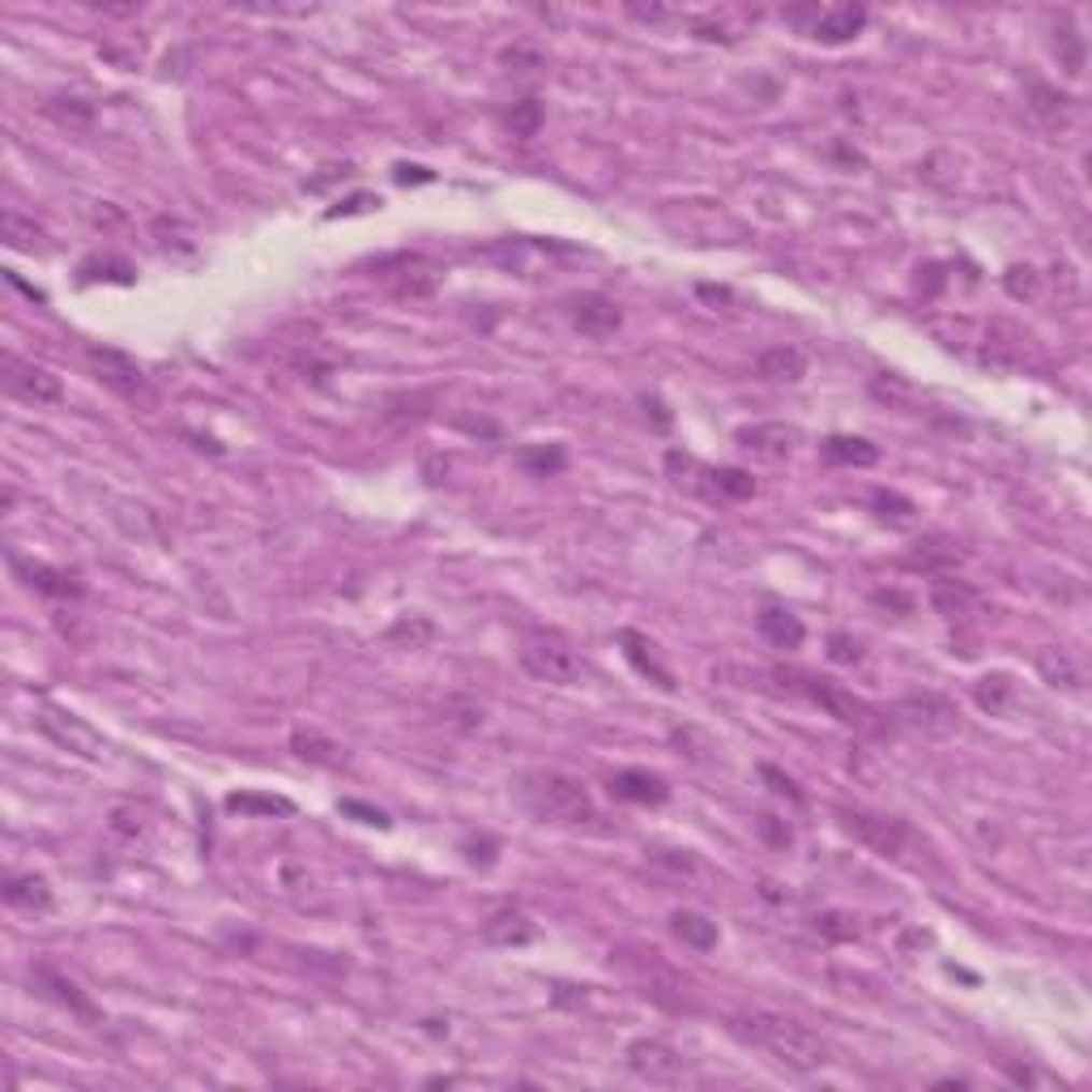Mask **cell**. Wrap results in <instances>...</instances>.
<instances>
[{
	"instance_id": "603a6c76",
	"label": "cell",
	"mask_w": 1092,
	"mask_h": 1092,
	"mask_svg": "<svg viewBox=\"0 0 1092 1092\" xmlns=\"http://www.w3.org/2000/svg\"><path fill=\"white\" fill-rule=\"evenodd\" d=\"M755 371H760L764 380H785V384H794V380L807 375V355H803L798 346H772V351H764V355L755 359Z\"/></svg>"
},
{
	"instance_id": "9c48e42d",
	"label": "cell",
	"mask_w": 1092,
	"mask_h": 1092,
	"mask_svg": "<svg viewBox=\"0 0 1092 1092\" xmlns=\"http://www.w3.org/2000/svg\"><path fill=\"white\" fill-rule=\"evenodd\" d=\"M892 722L918 729L926 738H948L961 729V713L948 696H935V692H922V696H905L896 709H892Z\"/></svg>"
},
{
	"instance_id": "5b68a950",
	"label": "cell",
	"mask_w": 1092,
	"mask_h": 1092,
	"mask_svg": "<svg viewBox=\"0 0 1092 1092\" xmlns=\"http://www.w3.org/2000/svg\"><path fill=\"white\" fill-rule=\"evenodd\" d=\"M785 22L798 26L807 39L850 43L866 26V9L862 4H794V9H785Z\"/></svg>"
},
{
	"instance_id": "9a60e30c",
	"label": "cell",
	"mask_w": 1092,
	"mask_h": 1092,
	"mask_svg": "<svg viewBox=\"0 0 1092 1092\" xmlns=\"http://www.w3.org/2000/svg\"><path fill=\"white\" fill-rule=\"evenodd\" d=\"M572 321L585 338H610L623 325V312L607 295H581V299H572Z\"/></svg>"
},
{
	"instance_id": "ee69618b",
	"label": "cell",
	"mask_w": 1092,
	"mask_h": 1092,
	"mask_svg": "<svg viewBox=\"0 0 1092 1092\" xmlns=\"http://www.w3.org/2000/svg\"><path fill=\"white\" fill-rule=\"evenodd\" d=\"M1033 286H1037V278H1033V269H1029V265H1024V269L1016 265V269L1007 273V290H1011V299H1029V295H1033Z\"/></svg>"
},
{
	"instance_id": "7402d4cb",
	"label": "cell",
	"mask_w": 1092,
	"mask_h": 1092,
	"mask_svg": "<svg viewBox=\"0 0 1092 1092\" xmlns=\"http://www.w3.org/2000/svg\"><path fill=\"white\" fill-rule=\"evenodd\" d=\"M670 931H675V939H683L692 952H713V948H718V922H709V918L696 913V909H679V913L670 918Z\"/></svg>"
},
{
	"instance_id": "f546056e",
	"label": "cell",
	"mask_w": 1092,
	"mask_h": 1092,
	"mask_svg": "<svg viewBox=\"0 0 1092 1092\" xmlns=\"http://www.w3.org/2000/svg\"><path fill=\"white\" fill-rule=\"evenodd\" d=\"M870 508H875V516L879 521H888V525H896V529H909L913 521H918V504L913 499H905V495H896V491H870Z\"/></svg>"
},
{
	"instance_id": "52a82bcc",
	"label": "cell",
	"mask_w": 1092,
	"mask_h": 1092,
	"mask_svg": "<svg viewBox=\"0 0 1092 1092\" xmlns=\"http://www.w3.org/2000/svg\"><path fill=\"white\" fill-rule=\"evenodd\" d=\"M86 364H90V371H95V375H99V380H103L116 397H124L128 406H154V401H158V393H154L150 375L132 364L124 351H112V346H86Z\"/></svg>"
},
{
	"instance_id": "2e32d148",
	"label": "cell",
	"mask_w": 1092,
	"mask_h": 1092,
	"mask_svg": "<svg viewBox=\"0 0 1092 1092\" xmlns=\"http://www.w3.org/2000/svg\"><path fill=\"white\" fill-rule=\"evenodd\" d=\"M961 559H965V551H961L952 538H944V534H926V538H922V542H913V551L905 555V564H909V568L931 572V577L952 572Z\"/></svg>"
},
{
	"instance_id": "ba28073f",
	"label": "cell",
	"mask_w": 1092,
	"mask_h": 1092,
	"mask_svg": "<svg viewBox=\"0 0 1092 1092\" xmlns=\"http://www.w3.org/2000/svg\"><path fill=\"white\" fill-rule=\"evenodd\" d=\"M0 384H4L9 397L26 401V406H60L65 401L60 375L47 371V367L30 364V359H22V355H4L0 359Z\"/></svg>"
},
{
	"instance_id": "4fadbf2b",
	"label": "cell",
	"mask_w": 1092,
	"mask_h": 1092,
	"mask_svg": "<svg viewBox=\"0 0 1092 1092\" xmlns=\"http://www.w3.org/2000/svg\"><path fill=\"white\" fill-rule=\"evenodd\" d=\"M610 798L619 803H640V807H662L670 798L666 777L649 772V768H623L610 777Z\"/></svg>"
},
{
	"instance_id": "4316f807",
	"label": "cell",
	"mask_w": 1092,
	"mask_h": 1092,
	"mask_svg": "<svg viewBox=\"0 0 1092 1092\" xmlns=\"http://www.w3.org/2000/svg\"><path fill=\"white\" fill-rule=\"evenodd\" d=\"M931 602L939 614H948V619H956V614H965L969 607H977V594H973L969 581H956V577H939L935 585H931Z\"/></svg>"
},
{
	"instance_id": "4dcf8cb0",
	"label": "cell",
	"mask_w": 1092,
	"mask_h": 1092,
	"mask_svg": "<svg viewBox=\"0 0 1092 1092\" xmlns=\"http://www.w3.org/2000/svg\"><path fill=\"white\" fill-rule=\"evenodd\" d=\"M0 240L17 247V252H34V247H43V231L34 227V218H22L17 210H4L0 214Z\"/></svg>"
},
{
	"instance_id": "8992f818",
	"label": "cell",
	"mask_w": 1092,
	"mask_h": 1092,
	"mask_svg": "<svg viewBox=\"0 0 1092 1092\" xmlns=\"http://www.w3.org/2000/svg\"><path fill=\"white\" fill-rule=\"evenodd\" d=\"M841 816V828L850 833L853 841H862L866 850L883 853V857H900V853L913 846V828L896 816H883V811H866V807H837Z\"/></svg>"
},
{
	"instance_id": "6da1fadb",
	"label": "cell",
	"mask_w": 1092,
	"mask_h": 1092,
	"mask_svg": "<svg viewBox=\"0 0 1092 1092\" xmlns=\"http://www.w3.org/2000/svg\"><path fill=\"white\" fill-rule=\"evenodd\" d=\"M729 1037L751 1046V1050H764L772 1063L790 1067V1072H820L833 1050L820 1033H811L807 1024L781 1016V1011H768V1007H747V1011H734L726 1020Z\"/></svg>"
},
{
	"instance_id": "74e56055",
	"label": "cell",
	"mask_w": 1092,
	"mask_h": 1092,
	"mask_svg": "<svg viewBox=\"0 0 1092 1092\" xmlns=\"http://www.w3.org/2000/svg\"><path fill=\"white\" fill-rule=\"evenodd\" d=\"M816 931H820L824 939H833V944H850V939H857V926H853L846 913H820V918H816Z\"/></svg>"
},
{
	"instance_id": "b9f144b4",
	"label": "cell",
	"mask_w": 1092,
	"mask_h": 1092,
	"mask_svg": "<svg viewBox=\"0 0 1092 1092\" xmlns=\"http://www.w3.org/2000/svg\"><path fill=\"white\" fill-rule=\"evenodd\" d=\"M351 175H355V167H351V162H334V167H325V175H312L303 188H308V193H325L329 184H338V180H351Z\"/></svg>"
},
{
	"instance_id": "c3c4849f",
	"label": "cell",
	"mask_w": 1092,
	"mask_h": 1092,
	"mask_svg": "<svg viewBox=\"0 0 1092 1092\" xmlns=\"http://www.w3.org/2000/svg\"><path fill=\"white\" fill-rule=\"evenodd\" d=\"M696 295H700V299H709V303H726L729 299L726 286H696Z\"/></svg>"
},
{
	"instance_id": "ac0fdd59",
	"label": "cell",
	"mask_w": 1092,
	"mask_h": 1092,
	"mask_svg": "<svg viewBox=\"0 0 1092 1092\" xmlns=\"http://www.w3.org/2000/svg\"><path fill=\"white\" fill-rule=\"evenodd\" d=\"M483 939L491 948H525L534 939V922L521 909H495L483 922Z\"/></svg>"
},
{
	"instance_id": "f6af8a7d",
	"label": "cell",
	"mask_w": 1092,
	"mask_h": 1092,
	"mask_svg": "<svg viewBox=\"0 0 1092 1092\" xmlns=\"http://www.w3.org/2000/svg\"><path fill=\"white\" fill-rule=\"evenodd\" d=\"M342 811H346V816H359L364 824L388 828V816H384V811H375V807H367V803H355V798H346V803H342Z\"/></svg>"
},
{
	"instance_id": "d4e9b609",
	"label": "cell",
	"mask_w": 1092,
	"mask_h": 1092,
	"mask_svg": "<svg viewBox=\"0 0 1092 1092\" xmlns=\"http://www.w3.org/2000/svg\"><path fill=\"white\" fill-rule=\"evenodd\" d=\"M824 462H833V466H875L879 449L862 436H828L824 440Z\"/></svg>"
},
{
	"instance_id": "e0dca14e",
	"label": "cell",
	"mask_w": 1092,
	"mask_h": 1092,
	"mask_svg": "<svg viewBox=\"0 0 1092 1092\" xmlns=\"http://www.w3.org/2000/svg\"><path fill=\"white\" fill-rule=\"evenodd\" d=\"M619 644H623L627 662H632V666H636V670H640L644 679H653V683H657L662 692H675V687H679V683H675V675H670V670H666V666L657 662V653H653L657 644H653L649 636H640V632L623 627V632H619Z\"/></svg>"
},
{
	"instance_id": "d590c367",
	"label": "cell",
	"mask_w": 1092,
	"mask_h": 1092,
	"mask_svg": "<svg viewBox=\"0 0 1092 1092\" xmlns=\"http://www.w3.org/2000/svg\"><path fill=\"white\" fill-rule=\"evenodd\" d=\"M542 120H547V112H542L538 99H521V103H512V112H508V128H512V137H521V141L538 137V132H542Z\"/></svg>"
},
{
	"instance_id": "7bdbcfd3",
	"label": "cell",
	"mask_w": 1092,
	"mask_h": 1092,
	"mask_svg": "<svg viewBox=\"0 0 1092 1092\" xmlns=\"http://www.w3.org/2000/svg\"><path fill=\"white\" fill-rule=\"evenodd\" d=\"M755 828H760V833H764V841H768V846H777V850H785V846L794 841V837H790V828H785L777 816H760V820H755Z\"/></svg>"
},
{
	"instance_id": "3957f363",
	"label": "cell",
	"mask_w": 1092,
	"mask_h": 1092,
	"mask_svg": "<svg viewBox=\"0 0 1092 1092\" xmlns=\"http://www.w3.org/2000/svg\"><path fill=\"white\" fill-rule=\"evenodd\" d=\"M521 798L538 820H555V824H590L598 816L590 790L568 772H542V768L525 772Z\"/></svg>"
},
{
	"instance_id": "f1b7e54d",
	"label": "cell",
	"mask_w": 1092,
	"mask_h": 1092,
	"mask_svg": "<svg viewBox=\"0 0 1092 1092\" xmlns=\"http://www.w3.org/2000/svg\"><path fill=\"white\" fill-rule=\"evenodd\" d=\"M436 282H440V273L427 265V260H419V256H401V282L393 286L401 299H423V295H431L436 290Z\"/></svg>"
},
{
	"instance_id": "8d00e7d4",
	"label": "cell",
	"mask_w": 1092,
	"mask_h": 1092,
	"mask_svg": "<svg viewBox=\"0 0 1092 1092\" xmlns=\"http://www.w3.org/2000/svg\"><path fill=\"white\" fill-rule=\"evenodd\" d=\"M516 462H521L525 470H534V474H542V479H547V474L564 470V462H568V457H564V449H559V444H551V449H525Z\"/></svg>"
},
{
	"instance_id": "7a4b0ae2",
	"label": "cell",
	"mask_w": 1092,
	"mask_h": 1092,
	"mask_svg": "<svg viewBox=\"0 0 1092 1092\" xmlns=\"http://www.w3.org/2000/svg\"><path fill=\"white\" fill-rule=\"evenodd\" d=\"M798 683H790V687H798L807 700H816L828 718H837L841 726L857 729V734H866V738H888L892 734V713H883V709H875V705H866L862 696H853L850 687H841L837 679H828V675H811V670H790Z\"/></svg>"
},
{
	"instance_id": "484cf974",
	"label": "cell",
	"mask_w": 1092,
	"mask_h": 1092,
	"mask_svg": "<svg viewBox=\"0 0 1092 1092\" xmlns=\"http://www.w3.org/2000/svg\"><path fill=\"white\" fill-rule=\"evenodd\" d=\"M1029 90H1033V116L1046 124V128H1063V124L1076 116L1072 99H1067V95H1059L1054 86H1046V82H1033Z\"/></svg>"
},
{
	"instance_id": "836d02e7",
	"label": "cell",
	"mask_w": 1092,
	"mask_h": 1092,
	"mask_svg": "<svg viewBox=\"0 0 1092 1092\" xmlns=\"http://www.w3.org/2000/svg\"><path fill=\"white\" fill-rule=\"evenodd\" d=\"M977 705L990 713V718H1003L1007 709H1011V696H1016V687H1011V679L1007 675H985L981 683H977Z\"/></svg>"
},
{
	"instance_id": "d6986e66",
	"label": "cell",
	"mask_w": 1092,
	"mask_h": 1092,
	"mask_svg": "<svg viewBox=\"0 0 1092 1092\" xmlns=\"http://www.w3.org/2000/svg\"><path fill=\"white\" fill-rule=\"evenodd\" d=\"M13 568L26 577L30 590H39V594H47V598H77V594H82V581H77L73 572H60V568H47V564H26V559H17V555H13Z\"/></svg>"
},
{
	"instance_id": "ffe728a7",
	"label": "cell",
	"mask_w": 1092,
	"mask_h": 1092,
	"mask_svg": "<svg viewBox=\"0 0 1092 1092\" xmlns=\"http://www.w3.org/2000/svg\"><path fill=\"white\" fill-rule=\"evenodd\" d=\"M4 900L13 909H26V913H43L52 909V888L43 875H9L4 879Z\"/></svg>"
},
{
	"instance_id": "e575fe53",
	"label": "cell",
	"mask_w": 1092,
	"mask_h": 1092,
	"mask_svg": "<svg viewBox=\"0 0 1092 1092\" xmlns=\"http://www.w3.org/2000/svg\"><path fill=\"white\" fill-rule=\"evenodd\" d=\"M227 811H240V816H290L295 803H286L278 794H231Z\"/></svg>"
},
{
	"instance_id": "bcb514c9",
	"label": "cell",
	"mask_w": 1092,
	"mask_h": 1092,
	"mask_svg": "<svg viewBox=\"0 0 1092 1092\" xmlns=\"http://www.w3.org/2000/svg\"><path fill=\"white\" fill-rule=\"evenodd\" d=\"M627 13L640 17V22H662V17H670V9H657V4H649V9H644V4H632Z\"/></svg>"
},
{
	"instance_id": "7dc6e473",
	"label": "cell",
	"mask_w": 1092,
	"mask_h": 1092,
	"mask_svg": "<svg viewBox=\"0 0 1092 1092\" xmlns=\"http://www.w3.org/2000/svg\"><path fill=\"white\" fill-rule=\"evenodd\" d=\"M367 205H375V197H351L342 210H329V218H338V214H359V210H367Z\"/></svg>"
},
{
	"instance_id": "5bb4252c",
	"label": "cell",
	"mask_w": 1092,
	"mask_h": 1092,
	"mask_svg": "<svg viewBox=\"0 0 1092 1092\" xmlns=\"http://www.w3.org/2000/svg\"><path fill=\"white\" fill-rule=\"evenodd\" d=\"M738 449L760 462H785L794 453V431L785 423H755L738 431Z\"/></svg>"
},
{
	"instance_id": "1f68e13d",
	"label": "cell",
	"mask_w": 1092,
	"mask_h": 1092,
	"mask_svg": "<svg viewBox=\"0 0 1092 1092\" xmlns=\"http://www.w3.org/2000/svg\"><path fill=\"white\" fill-rule=\"evenodd\" d=\"M431 636H436V627H431V619H423V614H401V619L388 623V632H384V640H388V644H401V649H423Z\"/></svg>"
},
{
	"instance_id": "d6a6232c",
	"label": "cell",
	"mask_w": 1092,
	"mask_h": 1092,
	"mask_svg": "<svg viewBox=\"0 0 1092 1092\" xmlns=\"http://www.w3.org/2000/svg\"><path fill=\"white\" fill-rule=\"evenodd\" d=\"M1037 670H1041L1046 683H1054V687H1067V692L1080 687V670H1076V662H1072L1063 649H1041V653H1037Z\"/></svg>"
},
{
	"instance_id": "83f0119b",
	"label": "cell",
	"mask_w": 1092,
	"mask_h": 1092,
	"mask_svg": "<svg viewBox=\"0 0 1092 1092\" xmlns=\"http://www.w3.org/2000/svg\"><path fill=\"white\" fill-rule=\"evenodd\" d=\"M700 479H709L705 483V495H713V499H751L755 495V483H751V474L747 470H700Z\"/></svg>"
},
{
	"instance_id": "cb8c5ba5",
	"label": "cell",
	"mask_w": 1092,
	"mask_h": 1092,
	"mask_svg": "<svg viewBox=\"0 0 1092 1092\" xmlns=\"http://www.w3.org/2000/svg\"><path fill=\"white\" fill-rule=\"evenodd\" d=\"M290 747H295L299 760H312V764H325V768H342L346 764V747H338L334 738H321L316 729H295Z\"/></svg>"
},
{
	"instance_id": "277c9868",
	"label": "cell",
	"mask_w": 1092,
	"mask_h": 1092,
	"mask_svg": "<svg viewBox=\"0 0 1092 1092\" xmlns=\"http://www.w3.org/2000/svg\"><path fill=\"white\" fill-rule=\"evenodd\" d=\"M516 653H521V666H525L534 679L555 683V687H572V683H581V675H585L581 653H577L572 640H568L564 632H555V627H525Z\"/></svg>"
},
{
	"instance_id": "f35d334b",
	"label": "cell",
	"mask_w": 1092,
	"mask_h": 1092,
	"mask_svg": "<svg viewBox=\"0 0 1092 1092\" xmlns=\"http://www.w3.org/2000/svg\"><path fill=\"white\" fill-rule=\"evenodd\" d=\"M504 65H508V69H516V73H538V69H542V52H534V47H521V43H516V47H508V52H504Z\"/></svg>"
},
{
	"instance_id": "60d3db41",
	"label": "cell",
	"mask_w": 1092,
	"mask_h": 1092,
	"mask_svg": "<svg viewBox=\"0 0 1092 1092\" xmlns=\"http://www.w3.org/2000/svg\"><path fill=\"white\" fill-rule=\"evenodd\" d=\"M828 657H833V662H841V666L857 662V657H862V653H857V640L846 636V632H833V636H828Z\"/></svg>"
},
{
	"instance_id": "44dd1931",
	"label": "cell",
	"mask_w": 1092,
	"mask_h": 1092,
	"mask_svg": "<svg viewBox=\"0 0 1092 1092\" xmlns=\"http://www.w3.org/2000/svg\"><path fill=\"white\" fill-rule=\"evenodd\" d=\"M755 623H760V636H764L772 649H798L803 636H807V632H803V619L781 607H764Z\"/></svg>"
},
{
	"instance_id": "ab89813d",
	"label": "cell",
	"mask_w": 1092,
	"mask_h": 1092,
	"mask_svg": "<svg viewBox=\"0 0 1092 1092\" xmlns=\"http://www.w3.org/2000/svg\"><path fill=\"white\" fill-rule=\"evenodd\" d=\"M760 777L772 785V794H785L790 803H803V790H798V785H794V781H790L781 768H772V764H760Z\"/></svg>"
},
{
	"instance_id": "30bf717a",
	"label": "cell",
	"mask_w": 1092,
	"mask_h": 1092,
	"mask_svg": "<svg viewBox=\"0 0 1092 1092\" xmlns=\"http://www.w3.org/2000/svg\"><path fill=\"white\" fill-rule=\"evenodd\" d=\"M627 1067H632V1076H640L649 1084H679L683 1080V1054L662 1037L632 1041L627 1046Z\"/></svg>"
},
{
	"instance_id": "8fae6325",
	"label": "cell",
	"mask_w": 1092,
	"mask_h": 1092,
	"mask_svg": "<svg viewBox=\"0 0 1092 1092\" xmlns=\"http://www.w3.org/2000/svg\"><path fill=\"white\" fill-rule=\"evenodd\" d=\"M34 722H39V729H43L47 738H56L60 747H69V751H77V755H86V760H99V755L108 751L103 738L86 726L77 713H65V709H56V705H47Z\"/></svg>"
},
{
	"instance_id": "7c38bea8",
	"label": "cell",
	"mask_w": 1092,
	"mask_h": 1092,
	"mask_svg": "<svg viewBox=\"0 0 1092 1092\" xmlns=\"http://www.w3.org/2000/svg\"><path fill=\"white\" fill-rule=\"evenodd\" d=\"M30 990L43 994V998H52V1003H60V1007H69V1011H73L77 1020H86V1024H103L99 1007H95L65 973L52 969V965H34V969H30Z\"/></svg>"
}]
</instances>
